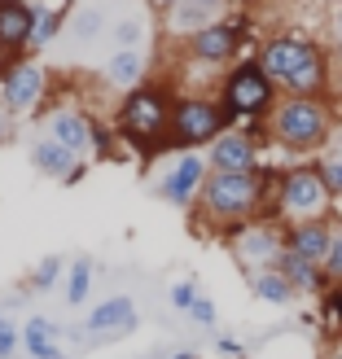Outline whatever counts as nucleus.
Returning <instances> with one entry per match:
<instances>
[{
  "label": "nucleus",
  "instance_id": "obj_1",
  "mask_svg": "<svg viewBox=\"0 0 342 359\" xmlns=\"http://www.w3.org/2000/svg\"><path fill=\"white\" fill-rule=\"evenodd\" d=\"M250 219H268L277 224V171H206L202 189L193 202V232H202V224H211L215 232L242 228Z\"/></svg>",
  "mask_w": 342,
  "mask_h": 359
},
{
  "label": "nucleus",
  "instance_id": "obj_2",
  "mask_svg": "<svg viewBox=\"0 0 342 359\" xmlns=\"http://www.w3.org/2000/svg\"><path fill=\"white\" fill-rule=\"evenodd\" d=\"M171 93L163 83L145 79L140 88H132V93H123V105H119V118H114V132L128 140L132 149L140 154H158L167 149V132H171Z\"/></svg>",
  "mask_w": 342,
  "mask_h": 359
},
{
  "label": "nucleus",
  "instance_id": "obj_3",
  "mask_svg": "<svg viewBox=\"0 0 342 359\" xmlns=\"http://www.w3.org/2000/svg\"><path fill=\"white\" fill-rule=\"evenodd\" d=\"M268 132L290 154H320L334 132V110L325 97H281L268 114Z\"/></svg>",
  "mask_w": 342,
  "mask_h": 359
},
{
  "label": "nucleus",
  "instance_id": "obj_4",
  "mask_svg": "<svg viewBox=\"0 0 342 359\" xmlns=\"http://www.w3.org/2000/svg\"><path fill=\"white\" fill-rule=\"evenodd\" d=\"M277 105V83L259 70V62H237L220 83V110L228 128H242L246 118H263Z\"/></svg>",
  "mask_w": 342,
  "mask_h": 359
},
{
  "label": "nucleus",
  "instance_id": "obj_5",
  "mask_svg": "<svg viewBox=\"0 0 342 359\" xmlns=\"http://www.w3.org/2000/svg\"><path fill=\"white\" fill-rule=\"evenodd\" d=\"M329 206L334 197L320 180L316 163H298V167H285L277 175V219L285 224H303V219H329ZM281 224V228H285Z\"/></svg>",
  "mask_w": 342,
  "mask_h": 359
},
{
  "label": "nucleus",
  "instance_id": "obj_6",
  "mask_svg": "<svg viewBox=\"0 0 342 359\" xmlns=\"http://www.w3.org/2000/svg\"><path fill=\"white\" fill-rule=\"evenodd\" d=\"M220 132H228L220 101L211 97H176L171 101V132H167V149H197L211 145Z\"/></svg>",
  "mask_w": 342,
  "mask_h": 359
},
{
  "label": "nucleus",
  "instance_id": "obj_7",
  "mask_svg": "<svg viewBox=\"0 0 342 359\" xmlns=\"http://www.w3.org/2000/svg\"><path fill=\"white\" fill-rule=\"evenodd\" d=\"M281 245H285L281 241V228L268 224V219H250V224L228 232V250H232V259H237V267H242L246 276L268 272V267L277 263Z\"/></svg>",
  "mask_w": 342,
  "mask_h": 359
},
{
  "label": "nucleus",
  "instance_id": "obj_8",
  "mask_svg": "<svg viewBox=\"0 0 342 359\" xmlns=\"http://www.w3.org/2000/svg\"><path fill=\"white\" fill-rule=\"evenodd\" d=\"M206 171H211V167H206V154H193V149L176 154L171 167H167V175L158 180V197H163V202H171V206H180V210H193L197 189H202Z\"/></svg>",
  "mask_w": 342,
  "mask_h": 359
},
{
  "label": "nucleus",
  "instance_id": "obj_9",
  "mask_svg": "<svg viewBox=\"0 0 342 359\" xmlns=\"http://www.w3.org/2000/svg\"><path fill=\"white\" fill-rule=\"evenodd\" d=\"M44 93H48V75L35 62H13L9 75L0 79V101H5L9 114H31L44 105Z\"/></svg>",
  "mask_w": 342,
  "mask_h": 359
},
{
  "label": "nucleus",
  "instance_id": "obj_10",
  "mask_svg": "<svg viewBox=\"0 0 342 359\" xmlns=\"http://www.w3.org/2000/svg\"><path fill=\"white\" fill-rule=\"evenodd\" d=\"M242 35H246V22H211L189 35V57L202 66H228L242 53Z\"/></svg>",
  "mask_w": 342,
  "mask_h": 359
},
{
  "label": "nucleus",
  "instance_id": "obj_11",
  "mask_svg": "<svg viewBox=\"0 0 342 359\" xmlns=\"http://www.w3.org/2000/svg\"><path fill=\"white\" fill-rule=\"evenodd\" d=\"M140 325V311H136V302L128 294H114V298H101L93 311L84 316V333L93 337H105V342H114V337H128L132 329Z\"/></svg>",
  "mask_w": 342,
  "mask_h": 359
},
{
  "label": "nucleus",
  "instance_id": "obj_12",
  "mask_svg": "<svg viewBox=\"0 0 342 359\" xmlns=\"http://www.w3.org/2000/svg\"><path fill=\"white\" fill-rule=\"evenodd\" d=\"M206 167L211 171H259V145L242 128H228L206 145Z\"/></svg>",
  "mask_w": 342,
  "mask_h": 359
},
{
  "label": "nucleus",
  "instance_id": "obj_13",
  "mask_svg": "<svg viewBox=\"0 0 342 359\" xmlns=\"http://www.w3.org/2000/svg\"><path fill=\"white\" fill-rule=\"evenodd\" d=\"M329 237H334V219H303V224H285V228H281L285 250L303 255L308 263H325Z\"/></svg>",
  "mask_w": 342,
  "mask_h": 359
},
{
  "label": "nucleus",
  "instance_id": "obj_14",
  "mask_svg": "<svg viewBox=\"0 0 342 359\" xmlns=\"http://www.w3.org/2000/svg\"><path fill=\"white\" fill-rule=\"evenodd\" d=\"M308 48H312V44L298 40V35H277V40L263 44V53H259L255 62H259V70H263L272 83H285V79H290V70L303 62V53H308Z\"/></svg>",
  "mask_w": 342,
  "mask_h": 359
},
{
  "label": "nucleus",
  "instance_id": "obj_15",
  "mask_svg": "<svg viewBox=\"0 0 342 359\" xmlns=\"http://www.w3.org/2000/svg\"><path fill=\"white\" fill-rule=\"evenodd\" d=\"M22 355L27 359H70L62 351V325L48 316H27L22 320Z\"/></svg>",
  "mask_w": 342,
  "mask_h": 359
},
{
  "label": "nucleus",
  "instance_id": "obj_16",
  "mask_svg": "<svg viewBox=\"0 0 342 359\" xmlns=\"http://www.w3.org/2000/svg\"><path fill=\"white\" fill-rule=\"evenodd\" d=\"M272 267H277V272L294 285V294L320 298V294L329 290V280H325V272H320V263H308L303 255H294V250H285V245H281V255H277V263H272Z\"/></svg>",
  "mask_w": 342,
  "mask_h": 359
},
{
  "label": "nucleus",
  "instance_id": "obj_17",
  "mask_svg": "<svg viewBox=\"0 0 342 359\" xmlns=\"http://www.w3.org/2000/svg\"><path fill=\"white\" fill-rule=\"evenodd\" d=\"M27 158H31V167L40 171V175H48V180H70V171L79 167V154H70L66 145H58L53 136H40V140H31V149H27Z\"/></svg>",
  "mask_w": 342,
  "mask_h": 359
},
{
  "label": "nucleus",
  "instance_id": "obj_18",
  "mask_svg": "<svg viewBox=\"0 0 342 359\" xmlns=\"http://www.w3.org/2000/svg\"><path fill=\"white\" fill-rule=\"evenodd\" d=\"M31 27H35V13L27 0H0V48L18 53L31 44Z\"/></svg>",
  "mask_w": 342,
  "mask_h": 359
},
{
  "label": "nucleus",
  "instance_id": "obj_19",
  "mask_svg": "<svg viewBox=\"0 0 342 359\" xmlns=\"http://www.w3.org/2000/svg\"><path fill=\"white\" fill-rule=\"evenodd\" d=\"M48 136L58 145H66L70 154H84V149H93V118L79 110H58V114H48Z\"/></svg>",
  "mask_w": 342,
  "mask_h": 359
},
{
  "label": "nucleus",
  "instance_id": "obj_20",
  "mask_svg": "<svg viewBox=\"0 0 342 359\" xmlns=\"http://www.w3.org/2000/svg\"><path fill=\"white\" fill-rule=\"evenodd\" d=\"M150 75V57L140 48H114L110 62H105V79H110L119 93H132V88H140Z\"/></svg>",
  "mask_w": 342,
  "mask_h": 359
},
{
  "label": "nucleus",
  "instance_id": "obj_21",
  "mask_svg": "<svg viewBox=\"0 0 342 359\" xmlns=\"http://www.w3.org/2000/svg\"><path fill=\"white\" fill-rule=\"evenodd\" d=\"M246 285H250V294H255L259 302H268V307H290V302L298 298L294 294V285L285 280L277 267H268V272H255V276H246Z\"/></svg>",
  "mask_w": 342,
  "mask_h": 359
},
{
  "label": "nucleus",
  "instance_id": "obj_22",
  "mask_svg": "<svg viewBox=\"0 0 342 359\" xmlns=\"http://www.w3.org/2000/svg\"><path fill=\"white\" fill-rule=\"evenodd\" d=\"M93 280H97L93 259H70L66 263V302H70V307H84V302H88Z\"/></svg>",
  "mask_w": 342,
  "mask_h": 359
},
{
  "label": "nucleus",
  "instance_id": "obj_23",
  "mask_svg": "<svg viewBox=\"0 0 342 359\" xmlns=\"http://www.w3.org/2000/svg\"><path fill=\"white\" fill-rule=\"evenodd\" d=\"M66 276V259L62 255H48V259H40V263H35V272H31V290H53V285H58Z\"/></svg>",
  "mask_w": 342,
  "mask_h": 359
},
{
  "label": "nucleus",
  "instance_id": "obj_24",
  "mask_svg": "<svg viewBox=\"0 0 342 359\" xmlns=\"http://www.w3.org/2000/svg\"><path fill=\"white\" fill-rule=\"evenodd\" d=\"M316 171H320V180H325V189H329V197L334 202H342V154H320L316 158Z\"/></svg>",
  "mask_w": 342,
  "mask_h": 359
},
{
  "label": "nucleus",
  "instance_id": "obj_25",
  "mask_svg": "<svg viewBox=\"0 0 342 359\" xmlns=\"http://www.w3.org/2000/svg\"><path fill=\"white\" fill-rule=\"evenodd\" d=\"M145 40V22H140V13H128L114 22V48H140Z\"/></svg>",
  "mask_w": 342,
  "mask_h": 359
},
{
  "label": "nucleus",
  "instance_id": "obj_26",
  "mask_svg": "<svg viewBox=\"0 0 342 359\" xmlns=\"http://www.w3.org/2000/svg\"><path fill=\"white\" fill-rule=\"evenodd\" d=\"M35 13V27H31V48H44L53 35H58L66 27V18L62 13H40V9H31Z\"/></svg>",
  "mask_w": 342,
  "mask_h": 359
},
{
  "label": "nucleus",
  "instance_id": "obj_27",
  "mask_svg": "<svg viewBox=\"0 0 342 359\" xmlns=\"http://www.w3.org/2000/svg\"><path fill=\"white\" fill-rule=\"evenodd\" d=\"M329 285H342V224H334V237H329V250H325V263H320Z\"/></svg>",
  "mask_w": 342,
  "mask_h": 359
},
{
  "label": "nucleus",
  "instance_id": "obj_28",
  "mask_svg": "<svg viewBox=\"0 0 342 359\" xmlns=\"http://www.w3.org/2000/svg\"><path fill=\"white\" fill-rule=\"evenodd\" d=\"M97 31H101V9H79L75 18H70V35H75L79 44H88Z\"/></svg>",
  "mask_w": 342,
  "mask_h": 359
},
{
  "label": "nucleus",
  "instance_id": "obj_29",
  "mask_svg": "<svg viewBox=\"0 0 342 359\" xmlns=\"http://www.w3.org/2000/svg\"><path fill=\"white\" fill-rule=\"evenodd\" d=\"M22 351V325H13V320L0 311V359H13Z\"/></svg>",
  "mask_w": 342,
  "mask_h": 359
},
{
  "label": "nucleus",
  "instance_id": "obj_30",
  "mask_svg": "<svg viewBox=\"0 0 342 359\" xmlns=\"http://www.w3.org/2000/svg\"><path fill=\"white\" fill-rule=\"evenodd\" d=\"M197 294H202V290H197V280H176L171 285V311H180V316H189V307H193V302H197Z\"/></svg>",
  "mask_w": 342,
  "mask_h": 359
},
{
  "label": "nucleus",
  "instance_id": "obj_31",
  "mask_svg": "<svg viewBox=\"0 0 342 359\" xmlns=\"http://www.w3.org/2000/svg\"><path fill=\"white\" fill-rule=\"evenodd\" d=\"M189 320H193V325H202V329H215V320H220V311H215V298L197 294V302L189 307Z\"/></svg>",
  "mask_w": 342,
  "mask_h": 359
},
{
  "label": "nucleus",
  "instance_id": "obj_32",
  "mask_svg": "<svg viewBox=\"0 0 342 359\" xmlns=\"http://www.w3.org/2000/svg\"><path fill=\"white\" fill-rule=\"evenodd\" d=\"M215 351L228 355V359H246V346L237 342V337H215Z\"/></svg>",
  "mask_w": 342,
  "mask_h": 359
},
{
  "label": "nucleus",
  "instance_id": "obj_33",
  "mask_svg": "<svg viewBox=\"0 0 342 359\" xmlns=\"http://www.w3.org/2000/svg\"><path fill=\"white\" fill-rule=\"evenodd\" d=\"M13 136V118H9V110H5V101H0V145Z\"/></svg>",
  "mask_w": 342,
  "mask_h": 359
},
{
  "label": "nucleus",
  "instance_id": "obj_34",
  "mask_svg": "<svg viewBox=\"0 0 342 359\" xmlns=\"http://www.w3.org/2000/svg\"><path fill=\"white\" fill-rule=\"evenodd\" d=\"M189 5H197V9H206V13H215V9H220V0H189Z\"/></svg>",
  "mask_w": 342,
  "mask_h": 359
},
{
  "label": "nucleus",
  "instance_id": "obj_35",
  "mask_svg": "<svg viewBox=\"0 0 342 359\" xmlns=\"http://www.w3.org/2000/svg\"><path fill=\"white\" fill-rule=\"evenodd\" d=\"M167 359H202V355H197V351H171Z\"/></svg>",
  "mask_w": 342,
  "mask_h": 359
},
{
  "label": "nucleus",
  "instance_id": "obj_36",
  "mask_svg": "<svg viewBox=\"0 0 342 359\" xmlns=\"http://www.w3.org/2000/svg\"><path fill=\"white\" fill-rule=\"evenodd\" d=\"M154 5H158V9H171V5H176V0H154Z\"/></svg>",
  "mask_w": 342,
  "mask_h": 359
},
{
  "label": "nucleus",
  "instance_id": "obj_37",
  "mask_svg": "<svg viewBox=\"0 0 342 359\" xmlns=\"http://www.w3.org/2000/svg\"><path fill=\"white\" fill-rule=\"evenodd\" d=\"M329 359H342V342H338V346H334V351H329Z\"/></svg>",
  "mask_w": 342,
  "mask_h": 359
},
{
  "label": "nucleus",
  "instance_id": "obj_38",
  "mask_svg": "<svg viewBox=\"0 0 342 359\" xmlns=\"http://www.w3.org/2000/svg\"><path fill=\"white\" fill-rule=\"evenodd\" d=\"M338 35H342V13H338Z\"/></svg>",
  "mask_w": 342,
  "mask_h": 359
}]
</instances>
